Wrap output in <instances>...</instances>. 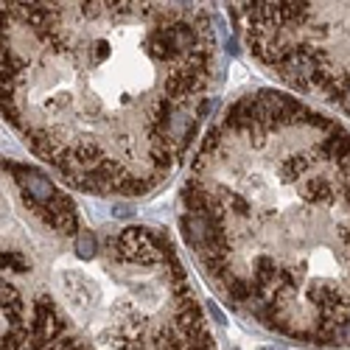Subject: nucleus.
<instances>
[{
	"instance_id": "1",
	"label": "nucleus",
	"mask_w": 350,
	"mask_h": 350,
	"mask_svg": "<svg viewBox=\"0 0 350 350\" xmlns=\"http://www.w3.org/2000/svg\"><path fill=\"white\" fill-rule=\"evenodd\" d=\"M213 51L191 3H3V112L76 188L137 196L208 115Z\"/></svg>"
},
{
	"instance_id": "2",
	"label": "nucleus",
	"mask_w": 350,
	"mask_h": 350,
	"mask_svg": "<svg viewBox=\"0 0 350 350\" xmlns=\"http://www.w3.org/2000/svg\"><path fill=\"white\" fill-rule=\"evenodd\" d=\"M185 211L230 306L308 345H342L350 323V132L260 90L236 101L196 157Z\"/></svg>"
},
{
	"instance_id": "3",
	"label": "nucleus",
	"mask_w": 350,
	"mask_h": 350,
	"mask_svg": "<svg viewBox=\"0 0 350 350\" xmlns=\"http://www.w3.org/2000/svg\"><path fill=\"white\" fill-rule=\"evenodd\" d=\"M230 14L283 81L350 115V3H232Z\"/></svg>"
},
{
	"instance_id": "4",
	"label": "nucleus",
	"mask_w": 350,
	"mask_h": 350,
	"mask_svg": "<svg viewBox=\"0 0 350 350\" xmlns=\"http://www.w3.org/2000/svg\"><path fill=\"white\" fill-rule=\"evenodd\" d=\"M3 168L14 177V183L20 185L23 196L31 202V208L42 213V219L48 224H53L59 232H76V211H73V202L68 199V193H62L56 188L45 174L34 165H25V163H14L6 160Z\"/></svg>"
},
{
	"instance_id": "5",
	"label": "nucleus",
	"mask_w": 350,
	"mask_h": 350,
	"mask_svg": "<svg viewBox=\"0 0 350 350\" xmlns=\"http://www.w3.org/2000/svg\"><path fill=\"white\" fill-rule=\"evenodd\" d=\"M3 317H6V334H3V350H20L23 336V300L12 283H3Z\"/></svg>"
},
{
	"instance_id": "6",
	"label": "nucleus",
	"mask_w": 350,
	"mask_h": 350,
	"mask_svg": "<svg viewBox=\"0 0 350 350\" xmlns=\"http://www.w3.org/2000/svg\"><path fill=\"white\" fill-rule=\"evenodd\" d=\"M98 252V244H96V236L90 230H79V236H76V255L81 260H93Z\"/></svg>"
}]
</instances>
